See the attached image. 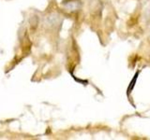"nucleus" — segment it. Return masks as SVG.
Returning a JSON list of instances; mask_svg holds the SVG:
<instances>
[{
	"label": "nucleus",
	"mask_w": 150,
	"mask_h": 140,
	"mask_svg": "<svg viewBox=\"0 0 150 140\" xmlns=\"http://www.w3.org/2000/svg\"><path fill=\"white\" fill-rule=\"evenodd\" d=\"M139 74H140V70H138V71L136 72V74L134 75V77H133V78L131 79V81H130V83H129V88H128V91H127V93H128V95H129L130 93H131V92L133 91V88H134V86H135L136 81H137V78H138Z\"/></svg>",
	"instance_id": "1"
}]
</instances>
